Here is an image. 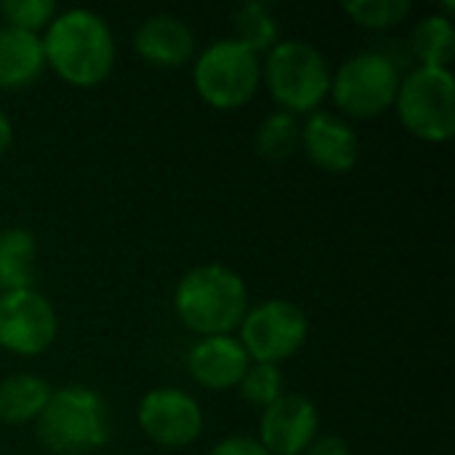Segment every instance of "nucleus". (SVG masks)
I'll return each instance as SVG.
<instances>
[{
    "mask_svg": "<svg viewBox=\"0 0 455 455\" xmlns=\"http://www.w3.org/2000/svg\"><path fill=\"white\" fill-rule=\"evenodd\" d=\"M0 13H3L8 27L37 35V29L48 27L59 11H56L53 0H3Z\"/></svg>",
    "mask_w": 455,
    "mask_h": 455,
    "instance_id": "23",
    "label": "nucleus"
},
{
    "mask_svg": "<svg viewBox=\"0 0 455 455\" xmlns=\"http://www.w3.org/2000/svg\"><path fill=\"white\" fill-rule=\"evenodd\" d=\"M11 141H13V125H11L8 115L0 109V155H5V152H8Z\"/></svg>",
    "mask_w": 455,
    "mask_h": 455,
    "instance_id": "26",
    "label": "nucleus"
},
{
    "mask_svg": "<svg viewBox=\"0 0 455 455\" xmlns=\"http://www.w3.org/2000/svg\"><path fill=\"white\" fill-rule=\"evenodd\" d=\"M37 437L56 455H83L109 440V416L99 392L88 387L53 389L37 416Z\"/></svg>",
    "mask_w": 455,
    "mask_h": 455,
    "instance_id": "3",
    "label": "nucleus"
},
{
    "mask_svg": "<svg viewBox=\"0 0 455 455\" xmlns=\"http://www.w3.org/2000/svg\"><path fill=\"white\" fill-rule=\"evenodd\" d=\"M301 147V125L291 112H272L256 131V149L267 160H285Z\"/></svg>",
    "mask_w": 455,
    "mask_h": 455,
    "instance_id": "20",
    "label": "nucleus"
},
{
    "mask_svg": "<svg viewBox=\"0 0 455 455\" xmlns=\"http://www.w3.org/2000/svg\"><path fill=\"white\" fill-rule=\"evenodd\" d=\"M173 307L179 320L200 339L232 336L251 309L243 277L224 264L189 269L176 285Z\"/></svg>",
    "mask_w": 455,
    "mask_h": 455,
    "instance_id": "2",
    "label": "nucleus"
},
{
    "mask_svg": "<svg viewBox=\"0 0 455 455\" xmlns=\"http://www.w3.org/2000/svg\"><path fill=\"white\" fill-rule=\"evenodd\" d=\"M45 67L43 40L35 32L0 27V88L16 91L40 77Z\"/></svg>",
    "mask_w": 455,
    "mask_h": 455,
    "instance_id": "15",
    "label": "nucleus"
},
{
    "mask_svg": "<svg viewBox=\"0 0 455 455\" xmlns=\"http://www.w3.org/2000/svg\"><path fill=\"white\" fill-rule=\"evenodd\" d=\"M139 427L157 448L179 451L203 435V411L197 400L181 389H152L139 403Z\"/></svg>",
    "mask_w": 455,
    "mask_h": 455,
    "instance_id": "10",
    "label": "nucleus"
},
{
    "mask_svg": "<svg viewBox=\"0 0 455 455\" xmlns=\"http://www.w3.org/2000/svg\"><path fill=\"white\" fill-rule=\"evenodd\" d=\"M400 80V67L389 53L360 51L331 77V96L349 117H379L395 107Z\"/></svg>",
    "mask_w": 455,
    "mask_h": 455,
    "instance_id": "7",
    "label": "nucleus"
},
{
    "mask_svg": "<svg viewBox=\"0 0 455 455\" xmlns=\"http://www.w3.org/2000/svg\"><path fill=\"white\" fill-rule=\"evenodd\" d=\"M192 80L205 104L216 109H237L256 96L261 61L235 37L216 40L195 59Z\"/></svg>",
    "mask_w": 455,
    "mask_h": 455,
    "instance_id": "6",
    "label": "nucleus"
},
{
    "mask_svg": "<svg viewBox=\"0 0 455 455\" xmlns=\"http://www.w3.org/2000/svg\"><path fill=\"white\" fill-rule=\"evenodd\" d=\"M304 455H349V445L336 435H325L315 437V443L304 451Z\"/></svg>",
    "mask_w": 455,
    "mask_h": 455,
    "instance_id": "25",
    "label": "nucleus"
},
{
    "mask_svg": "<svg viewBox=\"0 0 455 455\" xmlns=\"http://www.w3.org/2000/svg\"><path fill=\"white\" fill-rule=\"evenodd\" d=\"M51 392L53 389L48 387V381L35 373H13L3 379L0 381V424L19 427V424L37 421Z\"/></svg>",
    "mask_w": 455,
    "mask_h": 455,
    "instance_id": "16",
    "label": "nucleus"
},
{
    "mask_svg": "<svg viewBox=\"0 0 455 455\" xmlns=\"http://www.w3.org/2000/svg\"><path fill=\"white\" fill-rule=\"evenodd\" d=\"M59 317L51 301L35 288L0 293V349L19 357H37L56 341Z\"/></svg>",
    "mask_w": 455,
    "mask_h": 455,
    "instance_id": "9",
    "label": "nucleus"
},
{
    "mask_svg": "<svg viewBox=\"0 0 455 455\" xmlns=\"http://www.w3.org/2000/svg\"><path fill=\"white\" fill-rule=\"evenodd\" d=\"M411 53L421 61L419 67H445L453 61L455 27L443 13L424 16L411 32Z\"/></svg>",
    "mask_w": 455,
    "mask_h": 455,
    "instance_id": "18",
    "label": "nucleus"
},
{
    "mask_svg": "<svg viewBox=\"0 0 455 455\" xmlns=\"http://www.w3.org/2000/svg\"><path fill=\"white\" fill-rule=\"evenodd\" d=\"M261 72L272 99L291 115L317 112L331 93V67L325 56L304 40H280L267 53Z\"/></svg>",
    "mask_w": 455,
    "mask_h": 455,
    "instance_id": "4",
    "label": "nucleus"
},
{
    "mask_svg": "<svg viewBox=\"0 0 455 455\" xmlns=\"http://www.w3.org/2000/svg\"><path fill=\"white\" fill-rule=\"evenodd\" d=\"M235 40L243 43L256 56L269 53L280 43V27L264 3H245L235 16Z\"/></svg>",
    "mask_w": 455,
    "mask_h": 455,
    "instance_id": "19",
    "label": "nucleus"
},
{
    "mask_svg": "<svg viewBox=\"0 0 455 455\" xmlns=\"http://www.w3.org/2000/svg\"><path fill=\"white\" fill-rule=\"evenodd\" d=\"M301 147L307 157L328 173H349L360 157V139L355 128L331 112H312L301 125Z\"/></svg>",
    "mask_w": 455,
    "mask_h": 455,
    "instance_id": "12",
    "label": "nucleus"
},
{
    "mask_svg": "<svg viewBox=\"0 0 455 455\" xmlns=\"http://www.w3.org/2000/svg\"><path fill=\"white\" fill-rule=\"evenodd\" d=\"M344 13L365 29H389L411 13V0H347Z\"/></svg>",
    "mask_w": 455,
    "mask_h": 455,
    "instance_id": "21",
    "label": "nucleus"
},
{
    "mask_svg": "<svg viewBox=\"0 0 455 455\" xmlns=\"http://www.w3.org/2000/svg\"><path fill=\"white\" fill-rule=\"evenodd\" d=\"M211 455H269L264 448H261V443L259 440H253V437H227V440H221Z\"/></svg>",
    "mask_w": 455,
    "mask_h": 455,
    "instance_id": "24",
    "label": "nucleus"
},
{
    "mask_svg": "<svg viewBox=\"0 0 455 455\" xmlns=\"http://www.w3.org/2000/svg\"><path fill=\"white\" fill-rule=\"evenodd\" d=\"M320 429V413L304 395H283L261 413L259 443L269 455H304Z\"/></svg>",
    "mask_w": 455,
    "mask_h": 455,
    "instance_id": "11",
    "label": "nucleus"
},
{
    "mask_svg": "<svg viewBox=\"0 0 455 455\" xmlns=\"http://www.w3.org/2000/svg\"><path fill=\"white\" fill-rule=\"evenodd\" d=\"M307 312L288 299H269L248 309L240 323V344L251 363L280 365L307 344Z\"/></svg>",
    "mask_w": 455,
    "mask_h": 455,
    "instance_id": "8",
    "label": "nucleus"
},
{
    "mask_svg": "<svg viewBox=\"0 0 455 455\" xmlns=\"http://www.w3.org/2000/svg\"><path fill=\"white\" fill-rule=\"evenodd\" d=\"M397 115L408 133L421 141L443 144L455 133V80L451 67H413L403 75Z\"/></svg>",
    "mask_w": 455,
    "mask_h": 455,
    "instance_id": "5",
    "label": "nucleus"
},
{
    "mask_svg": "<svg viewBox=\"0 0 455 455\" xmlns=\"http://www.w3.org/2000/svg\"><path fill=\"white\" fill-rule=\"evenodd\" d=\"M243 400L256 408H269L277 397H283V373L280 365H267V363H251L245 376L237 384Z\"/></svg>",
    "mask_w": 455,
    "mask_h": 455,
    "instance_id": "22",
    "label": "nucleus"
},
{
    "mask_svg": "<svg viewBox=\"0 0 455 455\" xmlns=\"http://www.w3.org/2000/svg\"><path fill=\"white\" fill-rule=\"evenodd\" d=\"M133 48L155 67H181L195 56V35L179 16L157 13L141 21L133 35Z\"/></svg>",
    "mask_w": 455,
    "mask_h": 455,
    "instance_id": "14",
    "label": "nucleus"
},
{
    "mask_svg": "<svg viewBox=\"0 0 455 455\" xmlns=\"http://www.w3.org/2000/svg\"><path fill=\"white\" fill-rule=\"evenodd\" d=\"M37 243L32 232L11 227L0 232V293L32 288Z\"/></svg>",
    "mask_w": 455,
    "mask_h": 455,
    "instance_id": "17",
    "label": "nucleus"
},
{
    "mask_svg": "<svg viewBox=\"0 0 455 455\" xmlns=\"http://www.w3.org/2000/svg\"><path fill=\"white\" fill-rule=\"evenodd\" d=\"M45 64L75 88L104 83L115 67V37L109 24L88 11L72 8L56 13L43 37Z\"/></svg>",
    "mask_w": 455,
    "mask_h": 455,
    "instance_id": "1",
    "label": "nucleus"
},
{
    "mask_svg": "<svg viewBox=\"0 0 455 455\" xmlns=\"http://www.w3.org/2000/svg\"><path fill=\"white\" fill-rule=\"evenodd\" d=\"M251 365V357L245 355L240 339L235 336H208L195 341V347L187 355L189 376L211 389V392H227L240 384Z\"/></svg>",
    "mask_w": 455,
    "mask_h": 455,
    "instance_id": "13",
    "label": "nucleus"
}]
</instances>
